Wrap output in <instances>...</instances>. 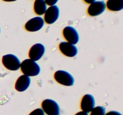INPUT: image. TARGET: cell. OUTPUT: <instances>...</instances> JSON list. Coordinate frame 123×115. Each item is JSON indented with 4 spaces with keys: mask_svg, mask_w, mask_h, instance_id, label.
Listing matches in <instances>:
<instances>
[{
    "mask_svg": "<svg viewBox=\"0 0 123 115\" xmlns=\"http://www.w3.org/2000/svg\"><path fill=\"white\" fill-rule=\"evenodd\" d=\"M20 69L24 75L29 77L36 76L40 72V67L36 61L30 59H25L20 64Z\"/></svg>",
    "mask_w": 123,
    "mask_h": 115,
    "instance_id": "1",
    "label": "cell"
},
{
    "mask_svg": "<svg viewBox=\"0 0 123 115\" xmlns=\"http://www.w3.org/2000/svg\"><path fill=\"white\" fill-rule=\"evenodd\" d=\"M54 79L58 83L64 86H71L74 85V77L72 74L66 71H56L54 74Z\"/></svg>",
    "mask_w": 123,
    "mask_h": 115,
    "instance_id": "2",
    "label": "cell"
},
{
    "mask_svg": "<svg viewBox=\"0 0 123 115\" xmlns=\"http://www.w3.org/2000/svg\"><path fill=\"white\" fill-rule=\"evenodd\" d=\"M2 62L7 69L11 71H16L19 69L21 64L19 59L13 54L4 55L2 58Z\"/></svg>",
    "mask_w": 123,
    "mask_h": 115,
    "instance_id": "3",
    "label": "cell"
},
{
    "mask_svg": "<svg viewBox=\"0 0 123 115\" xmlns=\"http://www.w3.org/2000/svg\"><path fill=\"white\" fill-rule=\"evenodd\" d=\"M42 110L48 115H60V108L55 101L46 99L42 103Z\"/></svg>",
    "mask_w": 123,
    "mask_h": 115,
    "instance_id": "4",
    "label": "cell"
},
{
    "mask_svg": "<svg viewBox=\"0 0 123 115\" xmlns=\"http://www.w3.org/2000/svg\"><path fill=\"white\" fill-rule=\"evenodd\" d=\"M64 37L68 43L72 44H76L79 42V35L74 28L68 26L65 27L62 31Z\"/></svg>",
    "mask_w": 123,
    "mask_h": 115,
    "instance_id": "5",
    "label": "cell"
},
{
    "mask_svg": "<svg viewBox=\"0 0 123 115\" xmlns=\"http://www.w3.org/2000/svg\"><path fill=\"white\" fill-rule=\"evenodd\" d=\"M44 21L47 24L54 23L58 20L60 16V9L57 6H50L44 13Z\"/></svg>",
    "mask_w": 123,
    "mask_h": 115,
    "instance_id": "6",
    "label": "cell"
},
{
    "mask_svg": "<svg viewBox=\"0 0 123 115\" xmlns=\"http://www.w3.org/2000/svg\"><path fill=\"white\" fill-rule=\"evenodd\" d=\"M44 24V19L41 17H35L30 19L25 25V28L29 32H36L40 30Z\"/></svg>",
    "mask_w": 123,
    "mask_h": 115,
    "instance_id": "7",
    "label": "cell"
},
{
    "mask_svg": "<svg viewBox=\"0 0 123 115\" xmlns=\"http://www.w3.org/2000/svg\"><path fill=\"white\" fill-rule=\"evenodd\" d=\"M106 8V3L104 1H95L90 5L87 13L90 16H97L103 13Z\"/></svg>",
    "mask_w": 123,
    "mask_h": 115,
    "instance_id": "8",
    "label": "cell"
},
{
    "mask_svg": "<svg viewBox=\"0 0 123 115\" xmlns=\"http://www.w3.org/2000/svg\"><path fill=\"white\" fill-rule=\"evenodd\" d=\"M59 49L63 55L67 57H74L78 54V50L74 44L67 41H62L59 44Z\"/></svg>",
    "mask_w": 123,
    "mask_h": 115,
    "instance_id": "9",
    "label": "cell"
},
{
    "mask_svg": "<svg viewBox=\"0 0 123 115\" xmlns=\"http://www.w3.org/2000/svg\"><path fill=\"white\" fill-rule=\"evenodd\" d=\"M45 52V47L41 43H37L32 46L29 51V57L30 59L37 61L43 57Z\"/></svg>",
    "mask_w": 123,
    "mask_h": 115,
    "instance_id": "10",
    "label": "cell"
},
{
    "mask_svg": "<svg viewBox=\"0 0 123 115\" xmlns=\"http://www.w3.org/2000/svg\"><path fill=\"white\" fill-rule=\"evenodd\" d=\"M96 101L95 98L92 95L86 94L82 97L80 102V108L82 110L87 113L91 112L95 107Z\"/></svg>",
    "mask_w": 123,
    "mask_h": 115,
    "instance_id": "11",
    "label": "cell"
},
{
    "mask_svg": "<svg viewBox=\"0 0 123 115\" xmlns=\"http://www.w3.org/2000/svg\"><path fill=\"white\" fill-rule=\"evenodd\" d=\"M31 84V78L26 75H22L17 79L15 83V89L18 92L26 91Z\"/></svg>",
    "mask_w": 123,
    "mask_h": 115,
    "instance_id": "12",
    "label": "cell"
},
{
    "mask_svg": "<svg viewBox=\"0 0 123 115\" xmlns=\"http://www.w3.org/2000/svg\"><path fill=\"white\" fill-rule=\"evenodd\" d=\"M106 7L112 12L121 11L123 9V0H108Z\"/></svg>",
    "mask_w": 123,
    "mask_h": 115,
    "instance_id": "13",
    "label": "cell"
},
{
    "mask_svg": "<svg viewBox=\"0 0 123 115\" xmlns=\"http://www.w3.org/2000/svg\"><path fill=\"white\" fill-rule=\"evenodd\" d=\"M47 10V4L44 0H36L34 3V10L37 15H43Z\"/></svg>",
    "mask_w": 123,
    "mask_h": 115,
    "instance_id": "14",
    "label": "cell"
},
{
    "mask_svg": "<svg viewBox=\"0 0 123 115\" xmlns=\"http://www.w3.org/2000/svg\"><path fill=\"white\" fill-rule=\"evenodd\" d=\"M106 109L103 106H97L94 108L90 115H105Z\"/></svg>",
    "mask_w": 123,
    "mask_h": 115,
    "instance_id": "15",
    "label": "cell"
},
{
    "mask_svg": "<svg viewBox=\"0 0 123 115\" xmlns=\"http://www.w3.org/2000/svg\"><path fill=\"white\" fill-rule=\"evenodd\" d=\"M44 113L43 110L42 109H35L32 111H31L29 115H44Z\"/></svg>",
    "mask_w": 123,
    "mask_h": 115,
    "instance_id": "16",
    "label": "cell"
},
{
    "mask_svg": "<svg viewBox=\"0 0 123 115\" xmlns=\"http://www.w3.org/2000/svg\"><path fill=\"white\" fill-rule=\"evenodd\" d=\"M46 4L49 6H52L56 4V2L58 1V0H44Z\"/></svg>",
    "mask_w": 123,
    "mask_h": 115,
    "instance_id": "17",
    "label": "cell"
},
{
    "mask_svg": "<svg viewBox=\"0 0 123 115\" xmlns=\"http://www.w3.org/2000/svg\"><path fill=\"white\" fill-rule=\"evenodd\" d=\"M105 115H123L121 113L117 111H110L105 114Z\"/></svg>",
    "mask_w": 123,
    "mask_h": 115,
    "instance_id": "18",
    "label": "cell"
},
{
    "mask_svg": "<svg viewBox=\"0 0 123 115\" xmlns=\"http://www.w3.org/2000/svg\"><path fill=\"white\" fill-rule=\"evenodd\" d=\"M75 115H88V114L86 112H84V111H79V112L77 113L76 114H75Z\"/></svg>",
    "mask_w": 123,
    "mask_h": 115,
    "instance_id": "19",
    "label": "cell"
},
{
    "mask_svg": "<svg viewBox=\"0 0 123 115\" xmlns=\"http://www.w3.org/2000/svg\"><path fill=\"white\" fill-rule=\"evenodd\" d=\"M84 2L86 4H91L92 2L96 1V0H84Z\"/></svg>",
    "mask_w": 123,
    "mask_h": 115,
    "instance_id": "20",
    "label": "cell"
},
{
    "mask_svg": "<svg viewBox=\"0 0 123 115\" xmlns=\"http://www.w3.org/2000/svg\"><path fill=\"white\" fill-rule=\"evenodd\" d=\"M4 1H6V2H13V1H16L17 0H3Z\"/></svg>",
    "mask_w": 123,
    "mask_h": 115,
    "instance_id": "21",
    "label": "cell"
},
{
    "mask_svg": "<svg viewBox=\"0 0 123 115\" xmlns=\"http://www.w3.org/2000/svg\"><path fill=\"white\" fill-rule=\"evenodd\" d=\"M0 32H1V29H0Z\"/></svg>",
    "mask_w": 123,
    "mask_h": 115,
    "instance_id": "22",
    "label": "cell"
}]
</instances>
